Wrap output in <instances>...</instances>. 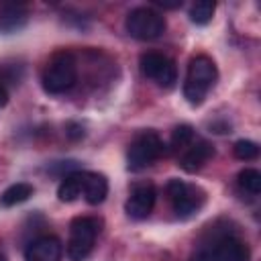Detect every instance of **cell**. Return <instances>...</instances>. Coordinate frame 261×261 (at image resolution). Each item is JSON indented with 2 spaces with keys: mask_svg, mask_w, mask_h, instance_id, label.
<instances>
[{
  "mask_svg": "<svg viewBox=\"0 0 261 261\" xmlns=\"http://www.w3.org/2000/svg\"><path fill=\"white\" fill-rule=\"evenodd\" d=\"M77 82V61L73 57V53L69 51H57L49 57L43 75H41V84L43 90L47 94H63L67 90H71Z\"/></svg>",
  "mask_w": 261,
  "mask_h": 261,
  "instance_id": "cell-1",
  "label": "cell"
},
{
  "mask_svg": "<svg viewBox=\"0 0 261 261\" xmlns=\"http://www.w3.org/2000/svg\"><path fill=\"white\" fill-rule=\"evenodd\" d=\"M218 71L216 63L208 55H196L186 71V82H184V98L192 106H200L210 92V88L216 84Z\"/></svg>",
  "mask_w": 261,
  "mask_h": 261,
  "instance_id": "cell-2",
  "label": "cell"
},
{
  "mask_svg": "<svg viewBox=\"0 0 261 261\" xmlns=\"http://www.w3.org/2000/svg\"><path fill=\"white\" fill-rule=\"evenodd\" d=\"M102 222L94 216H77L69 224V241H67V259L84 261L96 243Z\"/></svg>",
  "mask_w": 261,
  "mask_h": 261,
  "instance_id": "cell-3",
  "label": "cell"
},
{
  "mask_svg": "<svg viewBox=\"0 0 261 261\" xmlns=\"http://www.w3.org/2000/svg\"><path fill=\"white\" fill-rule=\"evenodd\" d=\"M163 153H165V145L161 137L155 130H143L128 145L126 167L128 171H143L149 165H153Z\"/></svg>",
  "mask_w": 261,
  "mask_h": 261,
  "instance_id": "cell-4",
  "label": "cell"
},
{
  "mask_svg": "<svg viewBox=\"0 0 261 261\" xmlns=\"http://www.w3.org/2000/svg\"><path fill=\"white\" fill-rule=\"evenodd\" d=\"M167 196H169V202L173 206V212L179 218L194 216L206 200L204 190H200L194 184H186L184 179H169L167 181Z\"/></svg>",
  "mask_w": 261,
  "mask_h": 261,
  "instance_id": "cell-5",
  "label": "cell"
},
{
  "mask_svg": "<svg viewBox=\"0 0 261 261\" xmlns=\"http://www.w3.org/2000/svg\"><path fill=\"white\" fill-rule=\"evenodd\" d=\"M124 27H126V33L130 37H135L139 41H153V39L163 35L165 18L149 6H139V8L128 12Z\"/></svg>",
  "mask_w": 261,
  "mask_h": 261,
  "instance_id": "cell-6",
  "label": "cell"
},
{
  "mask_svg": "<svg viewBox=\"0 0 261 261\" xmlns=\"http://www.w3.org/2000/svg\"><path fill=\"white\" fill-rule=\"evenodd\" d=\"M139 67L145 77L153 80L161 88H171L177 82V67L173 59H169L163 53H155V51L143 53L139 59Z\"/></svg>",
  "mask_w": 261,
  "mask_h": 261,
  "instance_id": "cell-7",
  "label": "cell"
},
{
  "mask_svg": "<svg viewBox=\"0 0 261 261\" xmlns=\"http://www.w3.org/2000/svg\"><path fill=\"white\" fill-rule=\"evenodd\" d=\"M155 200H157V190L151 181H137L133 184L130 188V194H128V200L124 204V210L130 218L135 220H143L151 214L153 206H155Z\"/></svg>",
  "mask_w": 261,
  "mask_h": 261,
  "instance_id": "cell-8",
  "label": "cell"
},
{
  "mask_svg": "<svg viewBox=\"0 0 261 261\" xmlns=\"http://www.w3.org/2000/svg\"><path fill=\"white\" fill-rule=\"evenodd\" d=\"M63 245L57 237L45 234L29 243L24 249V261H61Z\"/></svg>",
  "mask_w": 261,
  "mask_h": 261,
  "instance_id": "cell-9",
  "label": "cell"
},
{
  "mask_svg": "<svg viewBox=\"0 0 261 261\" xmlns=\"http://www.w3.org/2000/svg\"><path fill=\"white\" fill-rule=\"evenodd\" d=\"M214 261H249V247L232 234H220L214 239Z\"/></svg>",
  "mask_w": 261,
  "mask_h": 261,
  "instance_id": "cell-10",
  "label": "cell"
},
{
  "mask_svg": "<svg viewBox=\"0 0 261 261\" xmlns=\"http://www.w3.org/2000/svg\"><path fill=\"white\" fill-rule=\"evenodd\" d=\"M214 157V147L208 141H196L188 147V151L179 157V167L188 173H196Z\"/></svg>",
  "mask_w": 261,
  "mask_h": 261,
  "instance_id": "cell-11",
  "label": "cell"
},
{
  "mask_svg": "<svg viewBox=\"0 0 261 261\" xmlns=\"http://www.w3.org/2000/svg\"><path fill=\"white\" fill-rule=\"evenodd\" d=\"M82 196L88 204L98 206L108 196V179L98 171H82Z\"/></svg>",
  "mask_w": 261,
  "mask_h": 261,
  "instance_id": "cell-12",
  "label": "cell"
},
{
  "mask_svg": "<svg viewBox=\"0 0 261 261\" xmlns=\"http://www.w3.org/2000/svg\"><path fill=\"white\" fill-rule=\"evenodd\" d=\"M29 20V8L24 4H4L0 8V33H16Z\"/></svg>",
  "mask_w": 261,
  "mask_h": 261,
  "instance_id": "cell-13",
  "label": "cell"
},
{
  "mask_svg": "<svg viewBox=\"0 0 261 261\" xmlns=\"http://www.w3.org/2000/svg\"><path fill=\"white\" fill-rule=\"evenodd\" d=\"M33 186L27 184V181H18V184H12L10 188H6L0 196V204L10 208V206H16V204H22L27 202L31 196H33Z\"/></svg>",
  "mask_w": 261,
  "mask_h": 261,
  "instance_id": "cell-14",
  "label": "cell"
},
{
  "mask_svg": "<svg viewBox=\"0 0 261 261\" xmlns=\"http://www.w3.org/2000/svg\"><path fill=\"white\" fill-rule=\"evenodd\" d=\"M80 196H82V171H73L69 175H63V179L57 188V198L61 202H73Z\"/></svg>",
  "mask_w": 261,
  "mask_h": 261,
  "instance_id": "cell-15",
  "label": "cell"
},
{
  "mask_svg": "<svg viewBox=\"0 0 261 261\" xmlns=\"http://www.w3.org/2000/svg\"><path fill=\"white\" fill-rule=\"evenodd\" d=\"M214 10H216V4L212 0H198L190 6V20L194 24H208L212 20Z\"/></svg>",
  "mask_w": 261,
  "mask_h": 261,
  "instance_id": "cell-16",
  "label": "cell"
},
{
  "mask_svg": "<svg viewBox=\"0 0 261 261\" xmlns=\"http://www.w3.org/2000/svg\"><path fill=\"white\" fill-rule=\"evenodd\" d=\"M237 181H239V188H241L245 194H249V196H259V192H261V173H259L257 169H251V167L243 169V171L239 173Z\"/></svg>",
  "mask_w": 261,
  "mask_h": 261,
  "instance_id": "cell-17",
  "label": "cell"
},
{
  "mask_svg": "<svg viewBox=\"0 0 261 261\" xmlns=\"http://www.w3.org/2000/svg\"><path fill=\"white\" fill-rule=\"evenodd\" d=\"M194 141V128L190 124H179L173 128L171 133V141H169V151H181L186 147H190Z\"/></svg>",
  "mask_w": 261,
  "mask_h": 261,
  "instance_id": "cell-18",
  "label": "cell"
},
{
  "mask_svg": "<svg viewBox=\"0 0 261 261\" xmlns=\"http://www.w3.org/2000/svg\"><path fill=\"white\" fill-rule=\"evenodd\" d=\"M234 151V157L241 159V161H251V159H257L259 155V145L255 141H249V139H241L234 143L232 147Z\"/></svg>",
  "mask_w": 261,
  "mask_h": 261,
  "instance_id": "cell-19",
  "label": "cell"
},
{
  "mask_svg": "<svg viewBox=\"0 0 261 261\" xmlns=\"http://www.w3.org/2000/svg\"><path fill=\"white\" fill-rule=\"evenodd\" d=\"M65 133H67V137L73 139V141H77V139L84 137V128H82V124H77V122H67V124H65Z\"/></svg>",
  "mask_w": 261,
  "mask_h": 261,
  "instance_id": "cell-20",
  "label": "cell"
},
{
  "mask_svg": "<svg viewBox=\"0 0 261 261\" xmlns=\"http://www.w3.org/2000/svg\"><path fill=\"white\" fill-rule=\"evenodd\" d=\"M6 102H8V92H6V88L0 84V108H4Z\"/></svg>",
  "mask_w": 261,
  "mask_h": 261,
  "instance_id": "cell-21",
  "label": "cell"
},
{
  "mask_svg": "<svg viewBox=\"0 0 261 261\" xmlns=\"http://www.w3.org/2000/svg\"><path fill=\"white\" fill-rule=\"evenodd\" d=\"M0 261H6V259H4V255H2V253H0Z\"/></svg>",
  "mask_w": 261,
  "mask_h": 261,
  "instance_id": "cell-22",
  "label": "cell"
}]
</instances>
